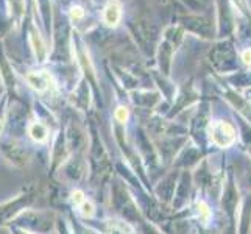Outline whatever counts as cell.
Masks as SVG:
<instances>
[{
    "mask_svg": "<svg viewBox=\"0 0 251 234\" xmlns=\"http://www.w3.org/2000/svg\"><path fill=\"white\" fill-rule=\"evenodd\" d=\"M27 81L33 86L36 91H46L49 88L50 77L44 72H33L27 75Z\"/></svg>",
    "mask_w": 251,
    "mask_h": 234,
    "instance_id": "8992f818",
    "label": "cell"
},
{
    "mask_svg": "<svg viewBox=\"0 0 251 234\" xmlns=\"http://www.w3.org/2000/svg\"><path fill=\"white\" fill-rule=\"evenodd\" d=\"M172 52H173L172 44H170L169 41L164 39L159 44V63H161V67L164 69V72H166V74L169 71V63H170Z\"/></svg>",
    "mask_w": 251,
    "mask_h": 234,
    "instance_id": "52a82bcc",
    "label": "cell"
},
{
    "mask_svg": "<svg viewBox=\"0 0 251 234\" xmlns=\"http://www.w3.org/2000/svg\"><path fill=\"white\" fill-rule=\"evenodd\" d=\"M78 206H80V211H81V214L84 215V217H91V215L94 214V205L89 200H86V198Z\"/></svg>",
    "mask_w": 251,
    "mask_h": 234,
    "instance_id": "30bf717a",
    "label": "cell"
},
{
    "mask_svg": "<svg viewBox=\"0 0 251 234\" xmlns=\"http://www.w3.org/2000/svg\"><path fill=\"white\" fill-rule=\"evenodd\" d=\"M234 28V19H232V11L229 8L228 0H220L219 5V34L220 36H228Z\"/></svg>",
    "mask_w": 251,
    "mask_h": 234,
    "instance_id": "277c9868",
    "label": "cell"
},
{
    "mask_svg": "<svg viewBox=\"0 0 251 234\" xmlns=\"http://www.w3.org/2000/svg\"><path fill=\"white\" fill-rule=\"evenodd\" d=\"M83 16H84V13H83L81 8H72V17H74V19H81Z\"/></svg>",
    "mask_w": 251,
    "mask_h": 234,
    "instance_id": "5bb4252c",
    "label": "cell"
},
{
    "mask_svg": "<svg viewBox=\"0 0 251 234\" xmlns=\"http://www.w3.org/2000/svg\"><path fill=\"white\" fill-rule=\"evenodd\" d=\"M183 38V28L181 27H170L166 30V41H169L170 44H178Z\"/></svg>",
    "mask_w": 251,
    "mask_h": 234,
    "instance_id": "9c48e42d",
    "label": "cell"
},
{
    "mask_svg": "<svg viewBox=\"0 0 251 234\" xmlns=\"http://www.w3.org/2000/svg\"><path fill=\"white\" fill-rule=\"evenodd\" d=\"M242 59H244L245 64H251V49H247L244 53H242Z\"/></svg>",
    "mask_w": 251,
    "mask_h": 234,
    "instance_id": "4fadbf2b",
    "label": "cell"
},
{
    "mask_svg": "<svg viewBox=\"0 0 251 234\" xmlns=\"http://www.w3.org/2000/svg\"><path fill=\"white\" fill-rule=\"evenodd\" d=\"M198 214L203 215V220H207V217H209V211H207V206L204 203L198 205Z\"/></svg>",
    "mask_w": 251,
    "mask_h": 234,
    "instance_id": "8fae6325",
    "label": "cell"
},
{
    "mask_svg": "<svg viewBox=\"0 0 251 234\" xmlns=\"http://www.w3.org/2000/svg\"><path fill=\"white\" fill-rule=\"evenodd\" d=\"M156 2H159V3H166L167 0H156Z\"/></svg>",
    "mask_w": 251,
    "mask_h": 234,
    "instance_id": "9a60e30c",
    "label": "cell"
},
{
    "mask_svg": "<svg viewBox=\"0 0 251 234\" xmlns=\"http://www.w3.org/2000/svg\"><path fill=\"white\" fill-rule=\"evenodd\" d=\"M120 17H122V11H120V5L117 0H111V2L105 6V11H103V21L106 22V25H114L119 24Z\"/></svg>",
    "mask_w": 251,
    "mask_h": 234,
    "instance_id": "5b68a950",
    "label": "cell"
},
{
    "mask_svg": "<svg viewBox=\"0 0 251 234\" xmlns=\"http://www.w3.org/2000/svg\"><path fill=\"white\" fill-rule=\"evenodd\" d=\"M211 61L219 71H231L236 69V52L229 42H220L211 52Z\"/></svg>",
    "mask_w": 251,
    "mask_h": 234,
    "instance_id": "6da1fadb",
    "label": "cell"
},
{
    "mask_svg": "<svg viewBox=\"0 0 251 234\" xmlns=\"http://www.w3.org/2000/svg\"><path fill=\"white\" fill-rule=\"evenodd\" d=\"M30 134L34 141L38 142H44L47 139V130L42 124H34L31 128H30Z\"/></svg>",
    "mask_w": 251,
    "mask_h": 234,
    "instance_id": "ba28073f",
    "label": "cell"
},
{
    "mask_svg": "<svg viewBox=\"0 0 251 234\" xmlns=\"http://www.w3.org/2000/svg\"><path fill=\"white\" fill-rule=\"evenodd\" d=\"M126 116H128V111H126L125 108H119V109L116 111V117L120 120V122H125Z\"/></svg>",
    "mask_w": 251,
    "mask_h": 234,
    "instance_id": "7c38bea8",
    "label": "cell"
},
{
    "mask_svg": "<svg viewBox=\"0 0 251 234\" xmlns=\"http://www.w3.org/2000/svg\"><path fill=\"white\" fill-rule=\"evenodd\" d=\"M0 127H2V119H0Z\"/></svg>",
    "mask_w": 251,
    "mask_h": 234,
    "instance_id": "2e32d148",
    "label": "cell"
},
{
    "mask_svg": "<svg viewBox=\"0 0 251 234\" xmlns=\"http://www.w3.org/2000/svg\"><path fill=\"white\" fill-rule=\"evenodd\" d=\"M211 131V139L214 144H217L220 147H228L234 142L236 139V130L231 124L228 122H222V120H217L214 122L209 128Z\"/></svg>",
    "mask_w": 251,
    "mask_h": 234,
    "instance_id": "7a4b0ae2",
    "label": "cell"
},
{
    "mask_svg": "<svg viewBox=\"0 0 251 234\" xmlns=\"http://www.w3.org/2000/svg\"><path fill=\"white\" fill-rule=\"evenodd\" d=\"M183 25L200 36H207L212 38L214 36V27L212 22L207 19V17H200V16H194V17H184L183 19Z\"/></svg>",
    "mask_w": 251,
    "mask_h": 234,
    "instance_id": "3957f363",
    "label": "cell"
}]
</instances>
